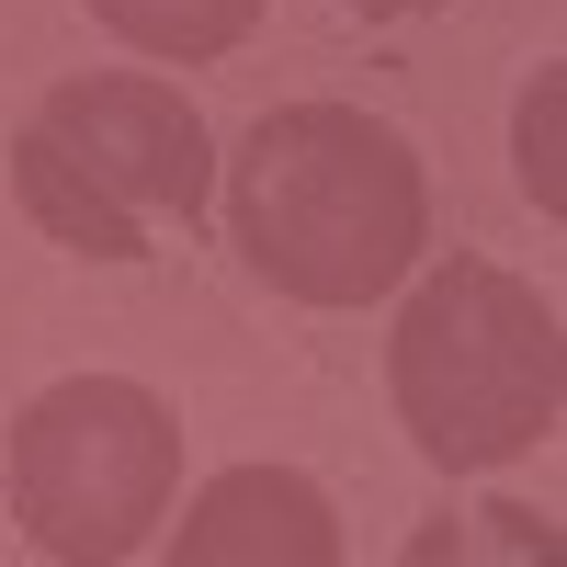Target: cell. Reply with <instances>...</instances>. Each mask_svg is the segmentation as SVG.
Listing matches in <instances>:
<instances>
[{"mask_svg": "<svg viewBox=\"0 0 567 567\" xmlns=\"http://www.w3.org/2000/svg\"><path fill=\"white\" fill-rule=\"evenodd\" d=\"M227 227H239V261L261 284L307 307H363L432 250V182H420L398 125L352 103H284L239 136Z\"/></svg>", "mask_w": 567, "mask_h": 567, "instance_id": "obj_1", "label": "cell"}, {"mask_svg": "<svg viewBox=\"0 0 567 567\" xmlns=\"http://www.w3.org/2000/svg\"><path fill=\"white\" fill-rule=\"evenodd\" d=\"M398 420L409 443L443 465V477H477V465H511L556 432L567 409V341H556V307L534 296L523 272L499 261H443L420 296L398 307Z\"/></svg>", "mask_w": 567, "mask_h": 567, "instance_id": "obj_2", "label": "cell"}, {"mask_svg": "<svg viewBox=\"0 0 567 567\" xmlns=\"http://www.w3.org/2000/svg\"><path fill=\"white\" fill-rule=\"evenodd\" d=\"M12 194L45 239H69L91 261H148V216L194 227L216 194V136L171 80L91 69L58 80L12 136Z\"/></svg>", "mask_w": 567, "mask_h": 567, "instance_id": "obj_3", "label": "cell"}, {"mask_svg": "<svg viewBox=\"0 0 567 567\" xmlns=\"http://www.w3.org/2000/svg\"><path fill=\"white\" fill-rule=\"evenodd\" d=\"M182 432L125 374H69L12 420V523L58 567H114L159 534Z\"/></svg>", "mask_w": 567, "mask_h": 567, "instance_id": "obj_4", "label": "cell"}, {"mask_svg": "<svg viewBox=\"0 0 567 567\" xmlns=\"http://www.w3.org/2000/svg\"><path fill=\"white\" fill-rule=\"evenodd\" d=\"M182 567H329L341 556V523H329V499L296 477V465H227V477L194 499V523L171 534Z\"/></svg>", "mask_w": 567, "mask_h": 567, "instance_id": "obj_5", "label": "cell"}, {"mask_svg": "<svg viewBox=\"0 0 567 567\" xmlns=\"http://www.w3.org/2000/svg\"><path fill=\"white\" fill-rule=\"evenodd\" d=\"M125 45H148V58H227L250 23H261V0H91Z\"/></svg>", "mask_w": 567, "mask_h": 567, "instance_id": "obj_6", "label": "cell"}, {"mask_svg": "<svg viewBox=\"0 0 567 567\" xmlns=\"http://www.w3.org/2000/svg\"><path fill=\"white\" fill-rule=\"evenodd\" d=\"M341 12H363V23H420V12H443V0H341Z\"/></svg>", "mask_w": 567, "mask_h": 567, "instance_id": "obj_7", "label": "cell"}]
</instances>
